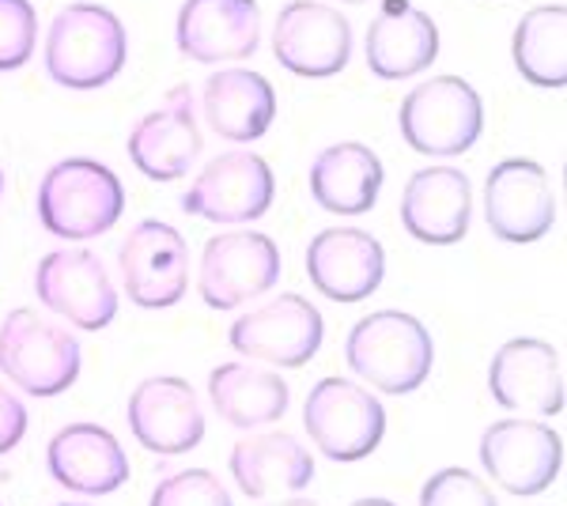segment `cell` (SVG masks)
Listing matches in <instances>:
<instances>
[{
  "label": "cell",
  "instance_id": "obj_27",
  "mask_svg": "<svg viewBox=\"0 0 567 506\" xmlns=\"http://www.w3.org/2000/svg\"><path fill=\"white\" fill-rule=\"evenodd\" d=\"M523 80L534 87H564L567 84V8L564 4H537L518 20L511 39Z\"/></svg>",
  "mask_w": 567,
  "mask_h": 506
},
{
  "label": "cell",
  "instance_id": "obj_6",
  "mask_svg": "<svg viewBox=\"0 0 567 506\" xmlns=\"http://www.w3.org/2000/svg\"><path fill=\"white\" fill-rule=\"evenodd\" d=\"M401 141L432 159L465 155L484 133V103L462 76H432L401 99Z\"/></svg>",
  "mask_w": 567,
  "mask_h": 506
},
{
  "label": "cell",
  "instance_id": "obj_30",
  "mask_svg": "<svg viewBox=\"0 0 567 506\" xmlns=\"http://www.w3.org/2000/svg\"><path fill=\"white\" fill-rule=\"evenodd\" d=\"M34 42H39V16L31 0H0V72L23 69Z\"/></svg>",
  "mask_w": 567,
  "mask_h": 506
},
{
  "label": "cell",
  "instance_id": "obj_35",
  "mask_svg": "<svg viewBox=\"0 0 567 506\" xmlns=\"http://www.w3.org/2000/svg\"><path fill=\"white\" fill-rule=\"evenodd\" d=\"M0 193H4V167H0Z\"/></svg>",
  "mask_w": 567,
  "mask_h": 506
},
{
  "label": "cell",
  "instance_id": "obj_9",
  "mask_svg": "<svg viewBox=\"0 0 567 506\" xmlns=\"http://www.w3.org/2000/svg\"><path fill=\"white\" fill-rule=\"evenodd\" d=\"M326 321L318 307L296 291L269 299L265 307L235 318L227 329V344L250 363L277 366V371H296L322 352Z\"/></svg>",
  "mask_w": 567,
  "mask_h": 506
},
{
  "label": "cell",
  "instance_id": "obj_3",
  "mask_svg": "<svg viewBox=\"0 0 567 506\" xmlns=\"http://www.w3.org/2000/svg\"><path fill=\"white\" fill-rule=\"evenodd\" d=\"M45 72L72 91L106 87L130 61V34L110 8L80 0L53 16L45 34Z\"/></svg>",
  "mask_w": 567,
  "mask_h": 506
},
{
  "label": "cell",
  "instance_id": "obj_22",
  "mask_svg": "<svg viewBox=\"0 0 567 506\" xmlns=\"http://www.w3.org/2000/svg\"><path fill=\"white\" fill-rule=\"evenodd\" d=\"M227 468L246 499L299 495L318 473L303 438L288 431H246L227 454Z\"/></svg>",
  "mask_w": 567,
  "mask_h": 506
},
{
  "label": "cell",
  "instance_id": "obj_5",
  "mask_svg": "<svg viewBox=\"0 0 567 506\" xmlns=\"http://www.w3.org/2000/svg\"><path fill=\"white\" fill-rule=\"evenodd\" d=\"M303 427L322 457L337 465H355L382 446L386 409L363 382L329 374L310 385L303 401Z\"/></svg>",
  "mask_w": 567,
  "mask_h": 506
},
{
  "label": "cell",
  "instance_id": "obj_26",
  "mask_svg": "<svg viewBox=\"0 0 567 506\" xmlns=\"http://www.w3.org/2000/svg\"><path fill=\"white\" fill-rule=\"evenodd\" d=\"M382 178V159L368 144L341 141L322 148L310 163V197L333 216H363L379 205Z\"/></svg>",
  "mask_w": 567,
  "mask_h": 506
},
{
  "label": "cell",
  "instance_id": "obj_21",
  "mask_svg": "<svg viewBox=\"0 0 567 506\" xmlns=\"http://www.w3.org/2000/svg\"><path fill=\"white\" fill-rule=\"evenodd\" d=\"M175 39L197 64L254 58L261 45V8L258 0H186Z\"/></svg>",
  "mask_w": 567,
  "mask_h": 506
},
{
  "label": "cell",
  "instance_id": "obj_8",
  "mask_svg": "<svg viewBox=\"0 0 567 506\" xmlns=\"http://www.w3.org/2000/svg\"><path fill=\"white\" fill-rule=\"evenodd\" d=\"M477 454L481 468L499 492L529 499V495H542L560 481L564 438L560 431H553L542 420L511 416L484 427Z\"/></svg>",
  "mask_w": 567,
  "mask_h": 506
},
{
  "label": "cell",
  "instance_id": "obj_14",
  "mask_svg": "<svg viewBox=\"0 0 567 506\" xmlns=\"http://www.w3.org/2000/svg\"><path fill=\"white\" fill-rule=\"evenodd\" d=\"M125 423L136 443L159 457L189 454L205 438V409L197 390L178 374H152L136 382L125 404Z\"/></svg>",
  "mask_w": 567,
  "mask_h": 506
},
{
  "label": "cell",
  "instance_id": "obj_33",
  "mask_svg": "<svg viewBox=\"0 0 567 506\" xmlns=\"http://www.w3.org/2000/svg\"><path fill=\"white\" fill-rule=\"evenodd\" d=\"M352 506H398V503H390V499H379V495H368V499H355Z\"/></svg>",
  "mask_w": 567,
  "mask_h": 506
},
{
  "label": "cell",
  "instance_id": "obj_34",
  "mask_svg": "<svg viewBox=\"0 0 567 506\" xmlns=\"http://www.w3.org/2000/svg\"><path fill=\"white\" fill-rule=\"evenodd\" d=\"M58 506H99V503H87V499H72V503H58Z\"/></svg>",
  "mask_w": 567,
  "mask_h": 506
},
{
  "label": "cell",
  "instance_id": "obj_12",
  "mask_svg": "<svg viewBox=\"0 0 567 506\" xmlns=\"http://www.w3.org/2000/svg\"><path fill=\"white\" fill-rule=\"evenodd\" d=\"M117 269L130 302L141 310H167L189 288V246L163 219H141L117 250Z\"/></svg>",
  "mask_w": 567,
  "mask_h": 506
},
{
  "label": "cell",
  "instance_id": "obj_24",
  "mask_svg": "<svg viewBox=\"0 0 567 506\" xmlns=\"http://www.w3.org/2000/svg\"><path fill=\"white\" fill-rule=\"evenodd\" d=\"M200 110L213 133L231 144H254L277 122V91L254 69H219L205 80Z\"/></svg>",
  "mask_w": 567,
  "mask_h": 506
},
{
  "label": "cell",
  "instance_id": "obj_4",
  "mask_svg": "<svg viewBox=\"0 0 567 506\" xmlns=\"http://www.w3.org/2000/svg\"><path fill=\"white\" fill-rule=\"evenodd\" d=\"M80 340L31 307L0 321V374L27 397H61L80 379Z\"/></svg>",
  "mask_w": 567,
  "mask_h": 506
},
{
  "label": "cell",
  "instance_id": "obj_1",
  "mask_svg": "<svg viewBox=\"0 0 567 506\" xmlns=\"http://www.w3.org/2000/svg\"><path fill=\"white\" fill-rule=\"evenodd\" d=\"M349 371L368 390L405 397L427 382L435 366V340L416 314L405 310H374L352 326L344 340Z\"/></svg>",
  "mask_w": 567,
  "mask_h": 506
},
{
  "label": "cell",
  "instance_id": "obj_29",
  "mask_svg": "<svg viewBox=\"0 0 567 506\" xmlns=\"http://www.w3.org/2000/svg\"><path fill=\"white\" fill-rule=\"evenodd\" d=\"M416 499L420 506H499L492 484L462 465L439 468V473L427 476Z\"/></svg>",
  "mask_w": 567,
  "mask_h": 506
},
{
  "label": "cell",
  "instance_id": "obj_2",
  "mask_svg": "<svg viewBox=\"0 0 567 506\" xmlns=\"http://www.w3.org/2000/svg\"><path fill=\"white\" fill-rule=\"evenodd\" d=\"M34 208H39V224L53 238L87 242L114 231L125 211V186L106 163L72 155L42 174Z\"/></svg>",
  "mask_w": 567,
  "mask_h": 506
},
{
  "label": "cell",
  "instance_id": "obj_15",
  "mask_svg": "<svg viewBox=\"0 0 567 506\" xmlns=\"http://www.w3.org/2000/svg\"><path fill=\"white\" fill-rule=\"evenodd\" d=\"M484 219L499 242H537L556 224V193L542 163L503 159L484 178Z\"/></svg>",
  "mask_w": 567,
  "mask_h": 506
},
{
  "label": "cell",
  "instance_id": "obj_25",
  "mask_svg": "<svg viewBox=\"0 0 567 506\" xmlns=\"http://www.w3.org/2000/svg\"><path fill=\"white\" fill-rule=\"evenodd\" d=\"M208 404L227 427L261 431L284 420V412L291 404V390L277 371L243 359V363L213 366V374H208Z\"/></svg>",
  "mask_w": 567,
  "mask_h": 506
},
{
  "label": "cell",
  "instance_id": "obj_31",
  "mask_svg": "<svg viewBox=\"0 0 567 506\" xmlns=\"http://www.w3.org/2000/svg\"><path fill=\"white\" fill-rule=\"evenodd\" d=\"M27 435V404L0 382V457L16 450Z\"/></svg>",
  "mask_w": 567,
  "mask_h": 506
},
{
  "label": "cell",
  "instance_id": "obj_19",
  "mask_svg": "<svg viewBox=\"0 0 567 506\" xmlns=\"http://www.w3.org/2000/svg\"><path fill=\"white\" fill-rule=\"evenodd\" d=\"M45 468L72 495H114L130 484V454L103 423H69L45 446Z\"/></svg>",
  "mask_w": 567,
  "mask_h": 506
},
{
  "label": "cell",
  "instance_id": "obj_16",
  "mask_svg": "<svg viewBox=\"0 0 567 506\" xmlns=\"http://www.w3.org/2000/svg\"><path fill=\"white\" fill-rule=\"evenodd\" d=\"M488 393L499 409L523 416H560L564 412V366L548 340L515 337L496 348L488 363Z\"/></svg>",
  "mask_w": 567,
  "mask_h": 506
},
{
  "label": "cell",
  "instance_id": "obj_32",
  "mask_svg": "<svg viewBox=\"0 0 567 506\" xmlns=\"http://www.w3.org/2000/svg\"><path fill=\"white\" fill-rule=\"evenodd\" d=\"M265 506H318V503H315V499H307V495H288V499L265 503Z\"/></svg>",
  "mask_w": 567,
  "mask_h": 506
},
{
  "label": "cell",
  "instance_id": "obj_13",
  "mask_svg": "<svg viewBox=\"0 0 567 506\" xmlns=\"http://www.w3.org/2000/svg\"><path fill=\"white\" fill-rule=\"evenodd\" d=\"M272 58L303 80L337 76L352 61L349 16L329 4H318V0H291L277 16Z\"/></svg>",
  "mask_w": 567,
  "mask_h": 506
},
{
  "label": "cell",
  "instance_id": "obj_17",
  "mask_svg": "<svg viewBox=\"0 0 567 506\" xmlns=\"http://www.w3.org/2000/svg\"><path fill=\"white\" fill-rule=\"evenodd\" d=\"M125 148H130L133 167L152 182H178L182 174H189L200 148H205V136L197 128L194 87H171L163 106L133 125Z\"/></svg>",
  "mask_w": 567,
  "mask_h": 506
},
{
  "label": "cell",
  "instance_id": "obj_10",
  "mask_svg": "<svg viewBox=\"0 0 567 506\" xmlns=\"http://www.w3.org/2000/svg\"><path fill=\"white\" fill-rule=\"evenodd\" d=\"M34 296L69 326L99 333L117 318V288L106 265L91 250H53L34 269Z\"/></svg>",
  "mask_w": 567,
  "mask_h": 506
},
{
  "label": "cell",
  "instance_id": "obj_20",
  "mask_svg": "<svg viewBox=\"0 0 567 506\" xmlns=\"http://www.w3.org/2000/svg\"><path fill=\"white\" fill-rule=\"evenodd\" d=\"M473 224V182L458 167H424L401 193V227L424 246H454Z\"/></svg>",
  "mask_w": 567,
  "mask_h": 506
},
{
  "label": "cell",
  "instance_id": "obj_7",
  "mask_svg": "<svg viewBox=\"0 0 567 506\" xmlns=\"http://www.w3.org/2000/svg\"><path fill=\"white\" fill-rule=\"evenodd\" d=\"M280 246L269 235L231 227V231L213 235L200 250L197 291L205 307L227 314L272 291V283H280Z\"/></svg>",
  "mask_w": 567,
  "mask_h": 506
},
{
  "label": "cell",
  "instance_id": "obj_18",
  "mask_svg": "<svg viewBox=\"0 0 567 506\" xmlns=\"http://www.w3.org/2000/svg\"><path fill=\"white\" fill-rule=\"evenodd\" d=\"M307 276L318 296L333 302H363L386 276V250L363 227H326L307 246Z\"/></svg>",
  "mask_w": 567,
  "mask_h": 506
},
{
  "label": "cell",
  "instance_id": "obj_11",
  "mask_svg": "<svg viewBox=\"0 0 567 506\" xmlns=\"http://www.w3.org/2000/svg\"><path fill=\"white\" fill-rule=\"evenodd\" d=\"M277 197V178L258 152H224L205 163L182 208L205 224H258Z\"/></svg>",
  "mask_w": 567,
  "mask_h": 506
},
{
  "label": "cell",
  "instance_id": "obj_23",
  "mask_svg": "<svg viewBox=\"0 0 567 506\" xmlns=\"http://www.w3.org/2000/svg\"><path fill=\"white\" fill-rule=\"evenodd\" d=\"M368 69L379 80H409L427 72L439 58V27L409 0H386L368 27Z\"/></svg>",
  "mask_w": 567,
  "mask_h": 506
},
{
  "label": "cell",
  "instance_id": "obj_36",
  "mask_svg": "<svg viewBox=\"0 0 567 506\" xmlns=\"http://www.w3.org/2000/svg\"><path fill=\"white\" fill-rule=\"evenodd\" d=\"M344 4H363V0H344Z\"/></svg>",
  "mask_w": 567,
  "mask_h": 506
},
{
  "label": "cell",
  "instance_id": "obj_28",
  "mask_svg": "<svg viewBox=\"0 0 567 506\" xmlns=\"http://www.w3.org/2000/svg\"><path fill=\"white\" fill-rule=\"evenodd\" d=\"M148 506H235L231 492L208 468H182L152 487Z\"/></svg>",
  "mask_w": 567,
  "mask_h": 506
}]
</instances>
